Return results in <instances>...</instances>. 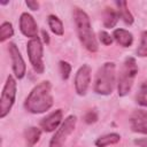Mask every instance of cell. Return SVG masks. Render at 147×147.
I'll list each match as a JSON object with an SVG mask.
<instances>
[{"mask_svg":"<svg viewBox=\"0 0 147 147\" xmlns=\"http://www.w3.org/2000/svg\"><path fill=\"white\" fill-rule=\"evenodd\" d=\"M52 85L48 80H44L36 85L25 99L24 107L32 114H41L51 109L53 106Z\"/></svg>","mask_w":147,"mask_h":147,"instance_id":"cell-1","label":"cell"},{"mask_svg":"<svg viewBox=\"0 0 147 147\" xmlns=\"http://www.w3.org/2000/svg\"><path fill=\"white\" fill-rule=\"evenodd\" d=\"M74 20L76 24V31L82 45L91 53H95L99 49L98 40L93 32L88 15L80 8L74 9Z\"/></svg>","mask_w":147,"mask_h":147,"instance_id":"cell-2","label":"cell"},{"mask_svg":"<svg viewBox=\"0 0 147 147\" xmlns=\"http://www.w3.org/2000/svg\"><path fill=\"white\" fill-rule=\"evenodd\" d=\"M115 84H116V65L114 62H106L99 68L95 75L93 90L96 94L109 95L113 93Z\"/></svg>","mask_w":147,"mask_h":147,"instance_id":"cell-3","label":"cell"},{"mask_svg":"<svg viewBox=\"0 0 147 147\" xmlns=\"http://www.w3.org/2000/svg\"><path fill=\"white\" fill-rule=\"evenodd\" d=\"M138 74V65L134 57H126L121 70L117 80V91L119 96H125L132 88L134 78Z\"/></svg>","mask_w":147,"mask_h":147,"instance_id":"cell-4","label":"cell"},{"mask_svg":"<svg viewBox=\"0 0 147 147\" xmlns=\"http://www.w3.org/2000/svg\"><path fill=\"white\" fill-rule=\"evenodd\" d=\"M16 88H17V85H16L15 78L13 76H8L1 93V99H0V118H3L9 114L15 102Z\"/></svg>","mask_w":147,"mask_h":147,"instance_id":"cell-5","label":"cell"},{"mask_svg":"<svg viewBox=\"0 0 147 147\" xmlns=\"http://www.w3.org/2000/svg\"><path fill=\"white\" fill-rule=\"evenodd\" d=\"M26 52L29 55L30 63L33 68V70L37 74H42L45 70L44 61H42V55H44V48L42 44L39 37L30 39L26 44Z\"/></svg>","mask_w":147,"mask_h":147,"instance_id":"cell-6","label":"cell"},{"mask_svg":"<svg viewBox=\"0 0 147 147\" xmlns=\"http://www.w3.org/2000/svg\"><path fill=\"white\" fill-rule=\"evenodd\" d=\"M77 123V117L75 115H69L56 130L54 136L49 141V147H63L67 138L74 132Z\"/></svg>","mask_w":147,"mask_h":147,"instance_id":"cell-7","label":"cell"},{"mask_svg":"<svg viewBox=\"0 0 147 147\" xmlns=\"http://www.w3.org/2000/svg\"><path fill=\"white\" fill-rule=\"evenodd\" d=\"M91 83V67L88 64H83L76 76H75V88L77 94L85 95L87 92V88Z\"/></svg>","mask_w":147,"mask_h":147,"instance_id":"cell-8","label":"cell"},{"mask_svg":"<svg viewBox=\"0 0 147 147\" xmlns=\"http://www.w3.org/2000/svg\"><path fill=\"white\" fill-rule=\"evenodd\" d=\"M8 51L10 54V59H11V64H13V71L16 76V78L22 79L25 76V71H26V65L25 62L21 55V52L18 49V47L14 44L10 42L8 46Z\"/></svg>","mask_w":147,"mask_h":147,"instance_id":"cell-9","label":"cell"},{"mask_svg":"<svg viewBox=\"0 0 147 147\" xmlns=\"http://www.w3.org/2000/svg\"><path fill=\"white\" fill-rule=\"evenodd\" d=\"M130 126L133 132L147 134V110H134L130 116Z\"/></svg>","mask_w":147,"mask_h":147,"instance_id":"cell-10","label":"cell"},{"mask_svg":"<svg viewBox=\"0 0 147 147\" xmlns=\"http://www.w3.org/2000/svg\"><path fill=\"white\" fill-rule=\"evenodd\" d=\"M20 30L25 37H29L30 39L38 37V25L34 18L28 13H22L20 17Z\"/></svg>","mask_w":147,"mask_h":147,"instance_id":"cell-11","label":"cell"},{"mask_svg":"<svg viewBox=\"0 0 147 147\" xmlns=\"http://www.w3.org/2000/svg\"><path fill=\"white\" fill-rule=\"evenodd\" d=\"M62 110L56 109L49 115H47L45 118H42V121L40 122V126L45 132H53L55 131V129H59L62 124Z\"/></svg>","mask_w":147,"mask_h":147,"instance_id":"cell-12","label":"cell"},{"mask_svg":"<svg viewBox=\"0 0 147 147\" xmlns=\"http://www.w3.org/2000/svg\"><path fill=\"white\" fill-rule=\"evenodd\" d=\"M113 38L123 47H130L133 44V36L125 29H116L113 32Z\"/></svg>","mask_w":147,"mask_h":147,"instance_id":"cell-13","label":"cell"},{"mask_svg":"<svg viewBox=\"0 0 147 147\" xmlns=\"http://www.w3.org/2000/svg\"><path fill=\"white\" fill-rule=\"evenodd\" d=\"M40 137H41V131L36 126H31L28 130H25L24 138H25L26 147H33L39 141Z\"/></svg>","mask_w":147,"mask_h":147,"instance_id":"cell-14","label":"cell"},{"mask_svg":"<svg viewBox=\"0 0 147 147\" xmlns=\"http://www.w3.org/2000/svg\"><path fill=\"white\" fill-rule=\"evenodd\" d=\"M118 18H119L118 11H116L113 8H106L105 9V11H103V25L107 29L114 28L117 24Z\"/></svg>","mask_w":147,"mask_h":147,"instance_id":"cell-15","label":"cell"},{"mask_svg":"<svg viewBox=\"0 0 147 147\" xmlns=\"http://www.w3.org/2000/svg\"><path fill=\"white\" fill-rule=\"evenodd\" d=\"M116 5L118 7V15H119V17L124 21L125 24L131 25L133 23L134 18H133V15L131 14V11L129 10L127 2L126 1H116Z\"/></svg>","mask_w":147,"mask_h":147,"instance_id":"cell-16","label":"cell"},{"mask_svg":"<svg viewBox=\"0 0 147 147\" xmlns=\"http://www.w3.org/2000/svg\"><path fill=\"white\" fill-rule=\"evenodd\" d=\"M119 140H121V136L118 133H108L102 137H99L95 140V146L96 147H107V146L115 145V144L119 142Z\"/></svg>","mask_w":147,"mask_h":147,"instance_id":"cell-17","label":"cell"},{"mask_svg":"<svg viewBox=\"0 0 147 147\" xmlns=\"http://www.w3.org/2000/svg\"><path fill=\"white\" fill-rule=\"evenodd\" d=\"M47 22H48V26L51 29V31L56 34V36H62L64 33V28H63V23L62 21L55 16V15H49L47 17Z\"/></svg>","mask_w":147,"mask_h":147,"instance_id":"cell-18","label":"cell"},{"mask_svg":"<svg viewBox=\"0 0 147 147\" xmlns=\"http://www.w3.org/2000/svg\"><path fill=\"white\" fill-rule=\"evenodd\" d=\"M14 36V29L11 23L9 22H3L0 26V41L5 42L7 39Z\"/></svg>","mask_w":147,"mask_h":147,"instance_id":"cell-19","label":"cell"},{"mask_svg":"<svg viewBox=\"0 0 147 147\" xmlns=\"http://www.w3.org/2000/svg\"><path fill=\"white\" fill-rule=\"evenodd\" d=\"M137 102L144 107H147V80L142 82L137 93Z\"/></svg>","mask_w":147,"mask_h":147,"instance_id":"cell-20","label":"cell"},{"mask_svg":"<svg viewBox=\"0 0 147 147\" xmlns=\"http://www.w3.org/2000/svg\"><path fill=\"white\" fill-rule=\"evenodd\" d=\"M137 55L140 56V57H146L147 56V31L141 32L140 44L137 48Z\"/></svg>","mask_w":147,"mask_h":147,"instance_id":"cell-21","label":"cell"},{"mask_svg":"<svg viewBox=\"0 0 147 147\" xmlns=\"http://www.w3.org/2000/svg\"><path fill=\"white\" fill-rule=\"evenodd\" d=\"M60 72H61L62 79L67 80L71 74V65L65 61H60Z\"/></svg>","mask_w":147,"mask_h":147,"instance_id":"cell-22","label":"cell"},{"mask_svg":"<svg viewBox=\"0 0 147 147\" xmlns=\"http://www.w3.org/2000/svg\"><path fill=\"white\" fill-rule=\"evenodd\" d=\"M99 39H100L101 44H103V45H106V46L111 45L113 41H114L113 36H110V34H109L108 32H106V31H100V32H99Z\"/></svg>","mask_w":147,"mask_h":147,"instance_id":"cell-23","label":"cell"},{"mask_svg":"<svg viewBox=\"0 0 147 147\" xmlns=\"http://www.w3.org/2000/svg\"><path fill=\"white\" fill-rule=\"evenodd\" d=\"M98 121V114L94 111V110H90L86 115H85V122L87 124H92V123H95Z\"/></svg>","mask_w":147,"mask_h":147,"instance_id":"cell-24","label":"cell"},{"mask_svg":"<svg viewBox=\"0 0 147 147\" xmlns=\"http://www.w3.org/2000/svg\"><path fill=\"white\" fill-rule=\"evenodd\" d=\"M25 5L31 9V10H38L39 9V2L38 1H33V0H26Z\"/></svg>","mask_w":147,"mask_h":147,"instance_id":"cell-25","label":"cell"},{"mask_svg":"<svg viewBox=\"0 0 147 147\" xmlns=\"http://www.w3.org/2000/svg\"><path fill=\"white\" fill-rule=\"evenodd\" d=\"M134 142L140 147H147V139H139V140H136Z\"/></svg>","mask_w":147,"mask_h":147,"instance_id":"cell-26","label":"cell"},{"mask_svg":"<svg viewBox=\"0 0 147 147\" xmlns=\"http://www.w3.org/2000/svg\"><path fill=\"white\" fill-rule=\"evenodd\" d=\"M42 36H44V41L48 44L49 42V37H48V33L45 30H42Z\"/></svg>","mask_w":147,"mask_h":147,"instance_id":"cell-27","label":"cell"}]
</instances>
